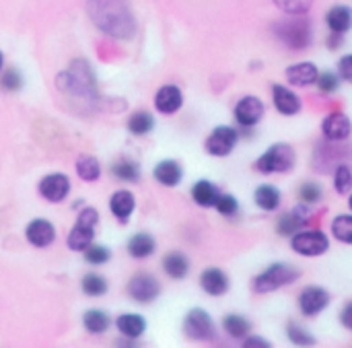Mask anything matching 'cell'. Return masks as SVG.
<instances>
[{"mask_svg":"<svg viewBox=\"0 0 352 348\" xmlns=\"http://www.w3.org/2000/svg\"><path fill=\"white\" fill-rule=\"evenodd\" d=\"M70 192V180L64 173L45 175L39 182V194L50 202H62Z\"/></svg>","mask_w":352,"mask_h":348,"instance_id":"9a60e30c","label":"cell"},{"mask_svg":"<svg viewBox=\"0 0 352 348\" xmlns=\"http://www.w3.org/2000/svg\"><path fill=\"white\" fill-rule=\"evenodd\" d=\"M184 105V95L177 87L173 85H165L159 89V93L155 95V107L157 111L165 113V116H171L175 111H179V107Z\"/></svg>","mask_w":352,"mask_h":348,"instance_id":"ffe728a7","label":"cell"},{"mask_svg":"<svg viewBox=\"0 0 352 348\" xmlns=\"http://www.w3.org/2000/svg\"><path fill=\"white\" fill-rule=\"evenodd\" d=\"M118 330L128 336V338H138L142 336L144 328H146V322L140 318V316H134V314H126V316H120L118 322H116Z\"/></svg>","mask_w":352,"mask_h":348,"instance_id":"4316f807","label":"cell"},{"mask_svg":"<svg viewBox=\"0 0 352 348\" xmlns=\"http://www.w3.org/2000/svg\"><path fill=\"white\" fill-rule=\"evenodd\" d=\"M245 348H270L272 345L266 340V338H260V336H245L243 338V345Z\"/></svg>","mask_w":352,"mask_h":348,"instance_id":"ee69618b","label":"cell"},{"mask_svg":"<svg viewBox=\"0 0 352 348\" xmlns=\"http://www.w3.org/2000/svg\"><path fill=\"white\" fill-rule=\"evenodd\" d=\"M223 328H225V332H227L231 338L239 340V338H245V336L250 334L252 324L248 322V318H243V316H239V314H229V316H225V320H223Z\"/></svg>","mask_w":352,"mask_h":348,"instance_id":"83f0119b","label":"cell"},{"mask_svg":"<svg viewBox=\"0 0 352 348\" xmlns=\"http://www.w3.org/2000/svg\"><path fill=\"white\" fill-rule=\"evenodd\" d=\"M2 87L6 91H16L21 87V74L16 70H8L4 76H2Z\"/></svg>","mask_w":352,"mask_h":348,"instance_id":"7bdbcfd3","label":"cell"},{"mask_svg":"<svg viewBox=\"0 0 352 348\" xmlns=\"http://www.w3.org/2000/svg\"><path fill=\"white\" fill-rule=\"evenodd\" d=\"M332 237L344 246H352V213L351 215H338L334 217L330 225Z\"/></svg>","mask_w":352,"mask_h":348,"instance_id":"f1b7e54d","label":"cell"},{"mask_svg":"<svg viewBox=\"0 0 352 348\" xmlns=\"http://www.w3.org/2000/svg\"><path fill=\"white\" fill-rule=\"evenodd\" d=\"M0 68H2V54H0Z\"/></svg>","mask_w":352,"mask_h":348,"instance_id":"7dc6e473","label":"cell"},{"mask_svg":"<svg viewBox=\"0 0 352 348\" xmlns=\"http://www.w3.org/2000/svg\"><path fill=\"white\" fill-rule=\"evenodd\" d=\"M285 334H287L289 342L295 345V347H316L314 334H309L303 326H299V324H295V322H289V324H287Z\"/></svg>","mask_w":352,"mask_h":348,"instance_id":"4dcf8cb0","label":"cell"},{"mask_svg":"<svg viewBox=\"0 0 352 348\" xmlns=\"http://www.w3.org/2000/svg\"><path fill=\"white\" fill-rule=\"evenodd\" d=\"M326 27L330 33L344 35L352 29V8L349 4H334L326 12Z\"/></svg>","mask_w":352,"mask_h":348,"instance_id":"d6986e66","label":"cell"},{"mask_svg":"<svg viewBox=\"0 0 352 348\" xmlns=\"http://www.w3.org/2000/svg\"><path fill=\"white\" fill-rule=\"evenodd\" d=\"M338 76L352 85V54H344L338 60Z\"/></svg>","mask_w":352,"mask_h":348,"instance_id":"b9f144b4","label":"cell"},{"mask_svg":"<svg viewBox=\"0 0 352 348\" xmlns=\"http://www.w3.org/2000/svg\"><path fill=\"white\" fill-rule=\"evenodd\" d=\"M239 140V132L231 126H217L204 142V149L212 157H227L233 153Z\"/></svg>","mask_w":352,"mask_h":348,"instance_id":"9c48e42d","label":"cell"},{"mask_svg":"<svg viewBox=\"0 0 352 348\" xmlns=\"http://www.w3.org/2000/svg\"><path fill=\"white\" fill-rule=\"evenodd\" d=\"M322 198H324V188L318 182H305V184H301V188H299V200L303 204L311 206V204H318Z\"/></svg>","mask_w":352,"mask_h":348,"instance_id":"e575fe53","label":"cell"},{"mask_svg":"<svg viewBox=\"0 0 352 348\" xmlns=\"http://www.w3.org/2000/svg\"><path fill=\"white\" fill-rule=\"evenodd\" d=\"M214 208L223 217H235L237 210H239V202H237V198L233 194H219V198L214 202Z\"/></svg>","mask_w":352,"mask_h":348,"instance_id":"ab89813d","label":"cell"},{"mask_svg":"<svg viewBox=\"0 0 352 348\" xmlns=\"http://www.w3.org/2000/svg\"><path fill=\"white\" fill-rule=\"evenodd\" d=\"M200 287L210 297H223L229 291L231 283H229L227 272H223L221 268H206L200 274Z\"/></svg>","mask_w":352,"mask_h":348,"instance_id":"e0dca14e","label":"cell"},{"mask_svg":"<svg viewBox=\"0 0 352 348\" xmlns=\"http://www.w3.org/2000/svg\"><path fill=\"white\" fill-rule=\"evenodd\" d=\"M89 12L97 27L113 37L134 35V17L126 0H89Z\"/></svg>","mask_w":352,"mask_h":348,"instance_id":"6da1fadb","label":"cell"},{"mask_svg":"<svg viewBox=\"0 0 352 348\" xmlns=\"http://www.w3.org/2000/svg\"><path fill=\"white\" fill-rule=\"evenodd\" d=\"M264 113H266V105H264V101H262L260 97H256V95H245V97H241V99L237 101L235 109H233V116H235L237 124L243 126V128H254V126H258V124L262 122Z\"/></svg>","mask_w":352,"mask_h":348,"instance_id":"30bf717a","label":"cell"},{"mask_svg":"<svg viewBox=\"0 0 352 348\" xmlns=\"http://www.w3.org/2000/svg\"><path fill=\"white\" fill-rule=\"evenodd\" d=\"M291 250L303 258H318L330 250V239L320 229H301L291 235Z\"/></svg>","mask_w":352,"mask_h":348,"instance_id":"5b68a950","label":"cell"},{"mask_svg":"<svg viewBox=\"0 0 352 348\" xmlns=\"http://www.w3.org/2000/svg\"><path fill=\"white\" fill-rule=\"evenodd\" d=\"M309 219H311V213H309L307 204L301 202V204H297L295 208H291V210H287V213H283V215L278 217V221H276V231H278V235H283V237H291V235H295L297 231L305 229L307 223H309Z\"/></svg>","mask_w":352,"mask_h":348,"instance_id":"7c38bea8","label":"cell"},{"mask_svg":"<svg viewBox=\"0 0 352 348\" xmlns=\"http://www.w3.org/2000/svg\"><path fill=\"white\" fill-rule=\"evenodd\" d=\"M111 173L118 177V180H124V182H136L140 171H138V165L132 163V161H120L111 167Z\"/></svg>","mask_w":352,"mask_h":348,"instance_id":"74e56055","label":"cell"},{"mask_svg":"<svg viewBox=\"0 0 352 348\" xmlns=\"http://www.w3.org/2000/svg\"><path fill=\"white\" fill-rule=\"evenodd\" d=\"M349 208H351V213H352V192L349 194Z\"/></svg>","mask_w":352,"mask_h":348,"instance_id":"bcb514c9","label":"cell"},{"mask_svg":"<svg viewBox=\"0 0 352 348\" xmlns=\"http://www.w3.org/2000/svg\"><path fill=\"white\" fill-rule=\"evenodd\" d=\"M332 303V295L328 289L324 287H318V285H309L305 287L299 297H297V305H299V312L305 316V318H316L320 316L322 312H326Z\"/></svg>","mask_w":352,"mask_h":348,"instance_id":"52a82bcc","label":"cell"},{"mask_svg":"<svg viewBox=\"0 0 352 348\" xmlns=\"http://www.w3.org/2000/svg\"><path fill=\"white\" fill-rule=\"evenodd\" d=\"M25 235H27V241L35 248H47L54 243L56 239V229L50 221H43V219H35L27 225L25 229Z\"/></svg>","mask_w":352,"mask_h":348,"instance_id":"ac0fdd59","label":"cell"},{"mask_svg":"<svg viewBox=\"0 0 352 348\" xmlns=\"http://www.w3.org/2000/svg\"><path fill=\"white\" fill-rule=\"evenodd\" d=\"M134 206H136L134 196H132L130 192H126V190L116 192V194L111 196V200H109V208H111L113 217L120 219L122 223L130 219V215L134 213Z\"/></svg>","mask_w":352,"mask_h":348,"instance_id":"cb8c5ba5","label":"cell"},{"mask_svg":"<svg viewBox=\"0 0 352 348\" xmlns=\"http://www.w3.org/2000/svg\"><path fill=\"white\" fill-rule=\"evenodd\" d=\"M82 324L85 328L91 332V334H103L109 326V318L105 312L101 309H89L85 316H82Z\"/></svg>","mask_w":352,"mask_h":348,"instance_id":"f546056e","label":"cell"},{"mask_svg":"<svg viewBox=\"0 0 352 348\" xmlns=\"http://www.w3.org/2000/svg\"><path fill=\"white\" fill-rule=\"evenodd\" d=\"M322 134L326 136L328 142H344L352 134L351 118L344 111H332L324 118L322 122Z\"/></svg>","mask_w":352,"mask_h":348,"instance_id":"4fadbf2b","label":"cell"},{"mask_svg":"<svg viewBox=\"0 0 352 348\" xmlns=\"http://www.w3.org/2000/svg\"><path fill=\"white\" fill-rule=\"evenodd\" d=\"M278 10L285 14H307L314 6V0H272Z\"/></svg>","mask_w":352,"mask_h":348,"instance_id":"d590c367","label":"cell"},{"mask_svg":"<svg viewBox=\"0 0 352 348\" xmlns=\"http://www.w3.org/2000/svg\"><path fill=\"white\" fill-rule=\"evenodd\" d=\"M159 293H161V285L153 274L138 272L128 283V295L138 303H153L159 297Z\"/></svg>","mask_w":352,"mask_h":348,"instance_id":"8fae6325","label":"cell"},{"mask_svg":"<svg viewBox=\"0 0 352 348\" xmlns=\"http://www.w3.org/2000/svg\"><path fill=\"white\" fill-rule=\"evenodd\" d=\"M155 126V118L148 111H136L130 120H128V130L136 136L148 134Z\"/></svg>","mask_w":352,"mask_h":348,"instance_id":"d6a6232c","label":"cell"},{"mask_svg":"<svg viewBox=\"0 0 352 348\" xmlns=\"http://www.w3.org/2000/svg\"><path fill=\"white\" fill-rule=\"evenodd\" d=\"M219 194H221V192L217 190V186L210 184L208 180H200V182H196L194 188H192V198H194V202H196L198 206H204V208L214 206Z\"/></svg>","mask_w":352,"mask_h":348,"instance_id":"d4e9b609","label":"cell"},{"mask_svg":"<svg viewBox=\"0 0 352 348\" xmlns=\"http://www.w3.org/2000/svg\"><path fill=\"white\" fill-rule=\"evenodd\" d=\"M155 250H157V243H155V239H153L151 235H146V233H138V235H134V237L128 241V254H130L132 258H138V260L153 256Z\"/></svg>","mask_w":352,"mask_h":348,"instance_id":"484cf974","label":"cell"},{"mask_svg":"<svg viewBox=\"0 0 352 348\" xmlns=\"http://www.w3.org/2000/svg\"><path fill=\"white\" fill-rule=\"evenodd\" d=\"M318 74H320V70H318V66L314 64V62H297V64H291L287 70H285V76H287V80H289V85L291 87H311V85H316V80H318Z\"/></svg>","mask_w":352,"mask_h":348,"instance_id":"2e32d148","label":"cell"},{"mask_svg":"<svg viewBox=\"0 0 352 348\" xmlns=\"http://www.w3.org/2000/svg\"><path fill=\"white\" fill-rule=\"evenodd\" d=\"M340 324H342V328H346L349 332H352V301L342 307V312H340Z\"/></svg>","mask_w":352,"mask_h":348,"instance_id":"f6af8a7d","label":"cell"},{"mask_svg":"<svg viewBox=\"0 0 352 348\" xmlns=\"http://www.w3.org/2000/svg\"><path fill=\"white\" fill-rule=\"evenodd\" d=\"M85 258L89 264H105L109 260V250L105 246H89L85 250Z\"/></svg>","mask_w":352,"mask_h":348,"instance_id":"60d3db41","label":"cell"},{"mask_svg":"<svg viewBox=\"0 0 352 348\" xmlns=\"http://www.w3.org/2000/svg\"><path fill=\"white\" fill-rule=\"evenodd\" d=\"M163 270L169 279L182 281L190 272V260L182 252H171L163 258Z\"/></svg>","mask_w":352,"mask_h":348,"instance_id":"603a6c76","label":"cell"},{"mask_svg":"<svg viewBox=\"0 0 352 348\" xmlns=\"http://www.w3.org/2000/svg\"><path fill=\"white\" fill-rule=\"evenodd\" d=\"M153 175H155V180H157L161 186L173 188V186H177V184L182 182L184 171H182V167H179V163H177V161L167 159V161H161V163L155 167Z\"/></svg>","mask_w":352,"mask_h":348,"instance_id":"7402d4cb","label":"cell"},{"mask_svg":"<svg viewBox=\"0 0 352 348\" xmlns=\"http://www.w3.org/2000/svg\"><path fill=\"white\" fill-rule=\"evenodd\" d=\"M82 291L89 295V297H101V295H105L107 293V283H105V279L103 276H99V274H87L85 279H82Z\"/></svg>","mask_w":352,"mask_h":348,"instance_id":"8d00e7d4","label":"cell"},{"mask_svg":"<svg viewBox=\"0 0 352 348\" xmlns=\"http://www.w3.org/2000/svg\"><path fill=\"white\" fill-rule=\"evenodd\" d=\"M254 202L260 210L264 213H274L280 208V202H283V192L272 186V184H262L256 188L254 192Z\"/></svg>","mask_w":352,"mask_h":348,"instance_id":"44dd1931","label":"cell"},{"mask_svg":"<svg viewBox=\"0 0 352 348\" xmlns=\"http://www.w3.org/2000/svg\"><path fill=\"white\" fill-rule=\"evenodd\" d=\"M297 165V153L289 142H274L270 144L256 161V169L264 175L289 173Z\"/></svg>","mask_w":352,"mask_h":348,"instance_id":"277c9868","label":"cell"},{"mask_svg":"<svg viewBox=\"0 0 352 348\" xmlns=\"http://www.w3.org/2000/svg\"><path fill=\"white\" fill-rule=\"evenodd\" d=\"M76 173L78 177H82L85 182H95L101 173V165L95 157H89V155H82L78 157L76 161Z\"/></svg>","mask_w":352,"mask_h":348,"instance_id":"1f68e13d","label":"cell"},{"mask_svg":"<svg viewBox=\"0 0 352 348\" xmlns=\"http://www.w3.org/2000/svg\"><path fill=\"white\" fill-rule=\"evenodd\" d=\"M274 33L283 45L295 52L307 50L314 41V29L305 14H289L287 19L274 25Z\"/></svg>","mask_w":352,"mask_h":348,"instance_id":"7a4b0ae2","label":"cell"},{"mask_svg":"<svg viewBox=\"0 0 352 348\" xmlns=\"http://www.w3.org/2000/svg\"><path fill=\"white\" fill-rule=\"evenodd\" d=\"M334 190L340 194V196H349L352 192V171L349 165H336L334 167Z\"/></svg>","mask_w":352,"mask_h":348,"instance_id":"836d02e7","label":"cell"},{"mask_svg":"<svg viewBox=\"0 0 352 348\" xmlns=\"http://www.w3.org/2000/svg\"><path fill=\"white\" fill-rule=\"evenodd\" d=\"M299 276H301V272L293 264L274 262L252 281V291L258 293V295H268V293H274V291H278L283 287H289V285L297 283Z\"/></svg>","mask_w":352,"mask_h":348,"instance_id":"3957f363","label":"cell"},{"mask_svg":"<svg viewBox=\"0 0 352 348\" xmlns=\"http://www.w3.org/2000/svg\"><path fill=\"white\" fill-rule=\"evenodd\" d=\"M184 332L190 340L196 342H210L217 336L214 322L204 309H192L184 320Z\"/></svg>","mask_w":352,"mask_h":348,"instance_id":"ba28073f","label":"cell"},{"mask_svg":"<svg viewBox=\"0 0 352 348\" xmlns=\"http://www.w3.org/2000/svg\"><path fill=\"white\" fill-rule=\"evenodd\" d=\"M340 76L336 74V72H322V74H318V80H316V85H318V89H320V93H326V95H332V93H336L338 89H340Z\"/></svg>","mask_w":352,"mask_h":348,"instance_id":"f35d334b","label":"cell"},{"mask_svg":"<svg viewBox=\"0 0 352 348\" xmlns=\"http://www.w3.org/2000/svg\"><path fill=\"white\" fill-rule=\"evenodd\" d=\"M272 103H274L276 111L287 118L297 116L303 107L301 97L285 85H272Z\"/></svg>","mask_w":352,"mask_h":348,"instance_id":"5bb4252c","label":"cell"},{"mask_svg":"<svg viewBox=\"0 0 352 348\" xmlns=\"http://www.w3.org/2000/svg\"><path fill=\"white\" fill-rule=\"evenodd\" d=\"M97 221H99V215H97L95 208L80 210V215L76 219V225L72 227V231L68 235V248L72 252H82V250H87L93 243Z\"/></svg>","mask_w":352,"mask_h":348,"instance_id":"8992f818","label":"cell"}]
</instances>
